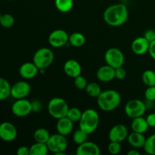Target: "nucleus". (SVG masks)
Listing matches in <instances>:
<instances>
[{"label": "nucleus", "instance_id": "1", "mask_svg": "<svg viewBox=\"0 0 155 155\" xmlns=\"http://www.w3.org/2000/svg\"><path fill=\"white\" fill-rule=\"evenodd\" d=\"M103 18L106 24L110 27H120L128 20V8L126 5L122 3L112 5L105 9Z\"/></svg>", "mask_w": 155, "mask_h": 155}, {"label": "nucleus", "instance_id": "2", "mask_svg": "<svg viewBox=\"0 0 155 155\" xmlns=\"http://www.w3.org/2000/svg\"><path fill=\"white\" fill-rule=\"evenodd\" d=\"M121 102L120 94L114 89L102 91L97 98V104L103 111H112L119 107Z\"/></svg>", "mask_w": 155, "mask_h": 155}, {"label": "nucleus", "instance_id": "3", "mask_svg": "<svg viewBox=\"0 0 155 155\" xmlns=\"http://www.w3.org/2000/svg\"><path fill=\"white\" fill-rule=\"evenodd\" d=\"M99 114L92 108L86 109L83 112L79 121L80 129L87 134H92L97 130L99 124Z\"/></svg>", "mask_w": 155, "mask_h": 155}, {"label": "nucleus", "instance_id": "4", "mask_svg": "<svg viewBox=\"0 0 155 155\" xmlns=\"http://www.w3.org/2000/svg\"><path fill=\"white\" fill-rule=\"evenodd\" d=\"M54 55L53 51L50 48L43 47L39 48L34 53L33 57V62L39 69V71H43L45 68H48L54 61Z\"/></svg>", "mask_w": 155, "mask_h": 155}, {"label": "nucleus", "instance_id": "5", "mask_svg": "<svg viewBox=\"0 0 155 155\" xmlns=\"http://www.w3.org/2000/svg\"><path fill=\"white\" fill-rule=\"evenodd\" d=\"M69 106L64 98L55 97L48 101V111L50 116L54 119H60L67 116Z\"/></svg>", "mask_w": 155, "mask_h": 155}, {"label": "nucleus", "instance_id": "6", "mask_svg": "<svg viewBox=\"0 0 155 155\" xmlns=\"http://www.w3.org/2000/svg\"><path fill=\"white\" fill-rule=\"evenodd\" d=\"M46 145L48 151L56 155H61L64 154L68 148V140L66 136L57 133L50 136Z\"/></svg>", "mask_w": 155, "mask_h": 155}, {"label": "nucleus", "instance_id": "7", "mask_svg": "<svg viewBox=\"0 0 155 155\" xmlns=\"http://www.w3.org/2000/svg\"><path fill=\"white\" fill-rule=\"evenodd\" d=\"M147 109L148 108H147L146 104L142 100L132 99L126 104L124 111L127 116L133 119V118L143 116L146 112Z\"/></svg>", "mask_w": 155, "mask_h": 155}, {"label": "nucleus", "instance_id": "8", "mask_svg": "<svg viewBox=\"0 0 155 155\" xmlns=\"http://www.w3.org/2000/svg\"><path fill=\"white\" fill-rule=\"evenodd\" d=\"M104 60L107 64L114 68H117L124 65L125 58L120 49L117 48H110L104 54Z\"/></svg>", "mask_w": 155, "mask_h": 155}, {"label": "nucleus", "instance_id": "9", "mask_svg": "<svg viewBox=\"0 0 155 155\" xmlns=\"http://www.w3.org/2000/svg\"><path fill=\"white\" fill-rule=\"evenodd\" d=\"M33 111L32 102L26 98L16 99L12 104V112L15 116L18 117H24L28 116Z\"/></svg>", "mask_w": 155, "mask_h": 155}, {"label": "nucleus", "instance_id": "10", "mask_svg": "<svg viewBox=\"0 0 155 155\" xmlns=\"http://www.w3.org/2000/svg\"><path fill=\"white\" fill-rule=\"evenodd\" d=\"M69 42V35L61 29L54 30L48 36V42L54 48H61Z\"/></svg>", "mask_w": 155, "mask_h": 155}, {"label": "nucleus", "instance_id": "11", "mask_svg": "<svg viewBox=\"0 0 155 155\" xmlns=\"http://www.w3.org/2000/svg\"><path fill=\"white\" fill-rule=\"evenodd\" d=\"M31 91V86L24 80L18 81L12 86L11 89V96L16 99L26 98Z\"/></svg>", "mask_w": 155, "mask_h": 155}, {"label": "nucleus", "instance_id": "12", "mask_svg": "<svg viewBox=\"0 0 155 155\" xmlns=\"http://www.w3.org/2000/svg\"><path fill=\"white\" fill-rule=\"evenodd\" d=\"M18 136V130L15 126L10 122L0 124V139L5 142H12Z\"/></svg>", "mask_w": 155, "mask_h": 155}, {"label": "nucleus", "instance_id": "13", "mask_svg": "<svg viewBox=\"0 0 155 155\" xmlns=\"http://www.w3.org/2000/svg\"><path fill=\"white\" fill-rule=\"evenodd\" d=\"M129 131L127 127L124 124H117L110 130L108 137L110 142H122L127 139Z\"/></svg>", "mask_w": 155, "mask_h": 155}, {"label": "nucleus", "instance_id": "14", "mask_svg": "<svg viewBox=\"0 0 155 155\" xmlns=\"http://www.w3.org/2000/svg\"><path fill=\"white\" fill-rule=\"evenodd\" d=\"M76 154L77 155H99L101 154V151L96 143L86 141L78 145Z\"/></svg>", "mask_w": 155, "mask_h": 155}, {"label": "nucleus", "instance_id": "15", "mask_svg": "<svg viewBox=\"0 0 155 155\" xmlns=\"http://www.w3.org/2000/svg\"><path fill=\"white\" fill-rule=\"evenodd\" d=\"M39 69L33 62H25L22 64L19 68V74L24 80H31L39 73Z\"/></svg>", "mask_w": 155, "mask_h": 155}, {"label": "nucleus", "instance_id": "16", "mask_svg": "<svg viewBox=\"0 0 155 155\" xmlns=\"http://www.w3.org/2000/svg\"><path fill=\"white\" fill-rule=\"evenodd\" d=\"M149 45L150 42L144 36L137 37L132 42V51L137 55H143L148 52Z\"/></svg>", "mask_w": 155, "mask_h": 155}, {"label": "nucleus", "instance_id": "17", "mask_svg": "<svg viewBox=\"0 0 155 155\" xmlns=\"http://www.w3.org/2000/svg\"><path fill=\"white\" fill-rule=\"evenodd\" d=\"M97 79L102 83H108L115 78V68L106 64L98 68L96 72Z\"/></svg>", "mask_w": 155, "mask_h": 155}, {"label": "nucleus", "instance_id": "18", "mask_svg": "<svg viewBox=\"0 0 155 155\" xmlns=\"http://www.w3.org/2000/svg\"><path fill=\"white\" fill-rule=\"evenodd\" d=\"M64 71L66 75L74 79L75 77L81 75V65L77 61L70 59V60L67 61L64 64Z\"/></svg>", "mask_w": 155, "mask_h": 155}, {"label": "nucleus", "instance_id": "19", "mask_svg": "<svg viewBox=\"0 0 155 155\" xmlns=\"http://www.w3.org/2000/svg\"><path fill=\"white\" fill-rule=\"evenodd\" d=\"M74 129V122L67 117L58 120L56 124V130L58 133L67 136L71 134Z\"/></svg>", "mask_w": 155, "mask_h": 155}, {"label": "nucleus", "instance_id": "20", "mask_svg": "<svg viewBox=\"0 0 155 155\" xmlns=\"http://www.w3.org/2000/svg\"><path fill=\"white\" fill-rule=\"evenodd\" d=\"M146 138L145 137L144 134L136 132H133L130 134H129L127 137V141L130 146H132L134 148H143L145 145Z\"/></svg>", "mask_w": 155, "mask_h": 155}, {"label": "nucleus", "instance_id": "21", "mask_svg": "<svg viewBox=\"0 0 155 155\" xmlns=\"http://www.w3.org/2000/svg\"><path fill=\"white\" fill-rule=\"evenodd\" d=\"M131 128L133 132L144 134V133L148 131L149 126H148V122H147L146 118L143 117V116H142L139 117L133 118L131 123Z\"/></svg>", "mask_w": 155, "mask_h": 155}, {"label": "nucleus", "instance_id": "22", "mask_svg": "<svg viewBox=\"0 0 155 155\" xmlns=\"http://www.w3.org/2000/svg\"><path fill=\"white\" fill-rule=\"evenodd\" d=\"M12 86L5 78L0 77V101L7 99L11 96Z\"/></svg>", "mask_w": 155, "mask_h": 155}, {"label": "nucleus", "instance_id": "23", "mask_svg": "<svg viewBox=\"0 0 155 155\" xmlns=\"http://www.w3.org/2000/svg\"><path fill=\"white\" fill-rule=\"evenodd\" d=\"M50 133L45 128H39L35 130L33 133V139L36 142L40 143H47L50 138Z\"/></svg>", "mask_w": 155, "mask_h": 155}, {"label": "nucleus", "instance_id": "24", "mask_svg": "<svg viewBox=\"0 0 155 155\" xmlns=\"http://www.w3.org/2000/svg\"><path fill=\"white\" fill-rule=\"evenodd\" d=\"M69 42L74 47L80 48L83 46L86 42V37L83 33L75 32L69 36Z\"/></svg>", "mask_w": 155, "mask_h": 155}, {"label": "nucleus", "instance_id": "25", "mask_svg": "<svg viewBox=\"0 0 155 155\" xmlns=\"http://www.w3.org/2000/svg\"><path fill=\"white\" fill-rule=\"evenodd\" d=\"M48 148L46 143L36 142L30 148V155H46Z\"/></svg>", "mask_w": 155, "mask_h": 155}, {"label": "nucleus", "instance_id": "26", "mask_svg": "<svg viewBox=\"0 0 155 155\" xmlns=\"http://www.w3.org/2000/svg\"><path fill=\"white\" fill-rule=\"evenodd\" d=\"M55 7L59 12L67 13L73 8L74 1L73 0H54Z\"/></svg>", "mask_w": 155, "mask_h": 155}, {"label": "nucleus", "instance_id": "27", "mask_svg": "<svg viewBox=\"0 0 155 155\" xmlns=\"http://www.w3.org/2000/svg\"><path fill=\"white\" fill-rule=\"evenodd\" d=\"M85 90H86L87 95L89 96L92 97V98H98L100 94H101V92H102L99 85L97 83H95V82L88 83Z\"/></svg>", "mask_w": 155, "mask_h": 155}, {"label": "nucleus", "instance_id": "28", "mask_svg": "<svg viewBox=\"0 0 155 155\" xmlns=\"http://www.w3.org/2000/svg\"><path fill=\"white\" fill-rule=\"evenodd\" d=\"M142 80L147 86H155V72L152 70H146L142 74Z\"/></svg>", "mask_w": 155, "mask_h": 155}, {"label": "nucleus", "instance_id": "29", "mask_svg": "<svg viewBox=\"0 0 155 155\" xmlns=\"http://www.w3.org/2000/svg\"><path fill=\"white\" fill-rule=\"evenodd\" d=\"M143 148L146 154L155 155V133L146 138Z\"/></svg>", "mask_w": 155, "mask_h": 155}, {"label": "nucleus", "instance_id": "30", "mask_svg": "<svg viewBox=\"0 0 155 155\" xmlns=\"http://www.w3.org/2000/svg\"><path fill=\"white\" fill-rule=\"evenodd\" d=\"M88 136H89V134H87L84 131H83L81 129L79 128V130H76L73 134V140L77 145H80V144L87 141Z\"/></svg>", "mask_w": 155, "mask_h": 155}, {"label": "nucleus", "instance_id": "31", "mask_svg": "<svg viewBox=\"0 0 155 155\" xmlns=\"http://www.w3.org/2000/svg\"><path fill=\"white\" fill-rule=\"evenodd\" d=\"M82 114H83V112L80 109L76 107H69V110H68L66 117L74 123H76L80 121V118L82 117Z\"/></svg>", "mask_w": 155, "mask_h": 155}, {"label": "nucleus", "instance_id": "32", "mask_svg": "<svg viewBox=\"0 0 155 155\" xmlns=\"http://www.w3.org/2000/svg\"><path fill=\"white\" fill-rule=\"evenodd\" d=\"M15 18L11 14L2 15L0 20V25L4 28H11L15 24Z\"/></svg>", "mask_w": 155, "mask_h": 155}, {"label": "nucleus", "instance_id": "33", "mask_svg": "<svg viewBox=\"0 0 155 155\" xmlns=\"http://www.w3.org/2000/svg\"><path fill=\"white\" fill-rule=\"evenodd\" d=\"M87 80L82 75H80L74 78V86L79 90H83V89H85L86 88V86H87Z\"/></svg>", "mask_w": 155, "mask_h": 155}, {"label": "nucleus", "instance_id": "34", "mask_svg": "<svg viewBox=\"0 0 155 155\" xmlns=\"http://www.w3.org/2000/svg\"><path fill=\"white\" fill-rule=\"evenodd\" d=\"M121 148L122 147H121L120 142H110L107 146V150H108L109 153L113 155L120 154L121 151Z\"/></svg>", "mask_w": 155, "mask_h": 155}, {"label": "nucleus", "instance_id": "35", "mask_svg": "<svg viewBox=\"0 0 155 155\" xmlns=\"http://www.w3.org/2000/svg\"><path fill=\"white\" fill-rule=\"evenodd\" d=\"M145 96L146 100L155 101V86H148L145 92Z\"/></svg>", "mask_w": 155, "mask_h": 155}, {"label": "nucleus", "instance_id": "36", "mask_svg": "<svg viewBox=\"0 0 155 155\" xmlns=\"http://www.w3.org/2000/svg\"><path fill=\"white\" fill-rule=\"evenodd\" d=\"M126 76H127V71L123 68V66L115 68V78L121 80H124Z\"/></svg>", "mask_w": 155, "mask_h": 155}, {"label": "nucleus", "instance_id": "37", "mask_svg": "<svg viewBox=\"0 0 155 155\" xmlns=\"http://www.w3.org/2000/svg\"><path fill=\"white\" fill-rule=\"evenodd\" d=\"M143 36L149 42H153V41L155 40V30H151V29L146 30V31L144 33Z\"/></svg>", "mask_w": 155, "mask_h": 155}, {"label": "nucleus", "instance_id": "38", "mask_svg": "<svg viewBox=\"0 0 155 155\" xmlns=\"http://www.w3.org/2000/svg\"><path fill=\"white\" fill-rule=\"evenodd\" d=\"M146 120L148 122L149 127H155V113H151L148 114L146 117Z\"/></svg>", "mask_w": 155, "mask_h": 155}, {"label": "nucleus", "instance_id": "39", "mask_svg": "<svg viewBox=\"0 0 155 155\" xmlns=\"http://www.w3.org/2000/svg\"><path fill=\"white\" fill-rule=\"evenodd\" d=\"M18 155H30V148L27 146H21L17 150Z\"/></svg>", "mask_w": 155, "mask_h": 155}, {"label": "nucleus", "instance_id": "40", "mask_svg": "<svg viewBox=\"0 0 155 155\" xmlns=\"http://www.w3.org/2000/svg\"><path fill=\"white\" fill-rule=\"evenodd\" d=\"M148 53H149L151 58L155 60V40L150 42L149 48H148Z\"/></svg>", "mask_w": 155, "mask_h": 155}, {"label": "nucleus", "instance_id": "41", "mask_svg": "<svg viewBox=\"0 0 155 155\" xmlns=\"http://www.w3.org/2000/svg\"><path fill=\"white\" fill-rule=\"evenodd\" d=\"M32 107H33V111L38 112L41 109V103L37 100H35L32 102Z\"/></svg>", "mask_w": 155, "mask_h": 155}, {"label": "nucleus", "instance_id": "42", "mask_svg": "<svg viewBox=\"0 0 155 155\" xmlns=\"http://www.w3.org/2000/svg\"><path fill=\"white\" fill-rule=\"evenodd\" d=\"M128 155H140V152L137 150V148H135V149H131L127 152Z\"/></svg>", "mask_w": 155, "mask_h": 155}, {"label": "nucleus", "instance_id": "43", "mask_svg": "<svg viewBox=\"0 0 155 155\" xmlns=\"http://www.w3.org/2000/svg\"><path fill=\"white\" fill-rule=\"evenodd\" d=\"M120 2H127V1H129V0H120Z\"/></svg>", "mask_w": 155, "mask_h": 155}, {"label": "nucleus", "instance_id": "44", "mask_svg": "<svg viewBox=\"0 0 155 155\" xmlns=\"http://www.w3.org/2000/svg\"><path fill=\"white\" fill-rule=\"evenodd\" d=\"M1 17H2V14L1 12H0V20H1Z\"/></svg>", "mask_w": 155, "mask_h": 155}, {"label": "nucleus", "instance_id": "45", "mask_svg": "<svg viewBox=\"0 0 155 155\" xmlns=\"http://www.w3.org/2000/svg\"><path fill=\"white\" fill-rule=\"evenodd\" d=\"M7 1H14V0H7Z\"/></svg>", "mask_w": 155, "mask_h": 155}]
</instances>
